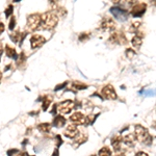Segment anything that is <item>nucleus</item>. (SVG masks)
<instances>
[{
	"instance_id": "6",
	"label": "nucleus",
	"mask_w": 156,
	"mask_h": 156,
	"mask_svg": "<svg viewBox=\"0 0 156 156\" xmlns=\"http://www.w3.org/2000/svg\"><path fill=\"white\" fill-rule=\"evenodd\" d=\"M102 94L107 98V99H111V100H116L118 98L117 94H116L115 90L112 88V86L108 84V86H105L102 90Z\"/></svg>"
},
{
	"instance_id": "24",
	"label": "nucleus",
	"mask_w": 156,
	"mask_h": 156,
	"mask_svg": "<svg viewBox=\"0 0 156 156\" xmlns=\"http://www.w3.org/2000/svg\"><path fill=\"white\" fill-rule=\"evenodd\" d=\"M135 156H149L147 153H145V152H141V151H139V152H137L136 153V155Z\"/></svg>"
},
{
	"instance_id": "22",
	"label": "nucleus",
	"mask_w": 156,
	"mask_h": 156,
	"mask_svg": "<svg viewBox=\"0 0 156 156\" xmlns=\"http://www.w3.org/2000/svg\"><path fill=\"white\" fill-rule=\"evenodd\" d=\"M74 88H75V90H83V88H86V86L79 82H74Z\"/></svg>"
},
{
	"instance_id": "11",
	"label": "nucleus",
	"mask_w": 156,
	"mask_h": 156,
	"mask_svg": "<svg viewBox=\"0 0 156 156\" xmlns=\"http://www.w3.org/2000/svg\"><path fill=\"white\" fill-rule=\"evenodd\" d=\"M101 27H102L104 30H112L115 29L116 24L115 21L111 19H104L101 23Z\"/></svg>"
},
{
	"instance_id": "15",
	"label": "nucleus",
	"mask_w": 156,
	"mask_h": 156,
	"mask_svg": "<svg viewBox=\"0 0 156 156\" xmlns=\"http://www.w3.org/2000/svg\"><path fill=\"white\" fill-rule=\"evenodd\" d=\"M111 155V151L108 147H103L102 149H100L99 151V156H110Z\"/></svg>"
},
{
	"instance_id": "26",
	"label": "nucleus",
	"mask_w": 156,
	"mask_h": 156,
	"mask_svg": "<svg viewBox=\"0 0 156 156\" xmlns=\"http://www.w3.org/2000/svg\"><path fill=\"white\" fill-rule=\"evenodd\" d=\"M152 127H153L154 129L156 130V121H154V122H153V124H152Z\"/></svg>"
},
{
	"instance_id": "18",
	"label": "nucleus",
	"mask_w": 156,
	"mask_h": 156,
	"mask_svg": "<svg viewBox=\"0 0 156 156\" xmlns=\"http://www.w3.org/2000/svg\"><path fill=\"white\" fill-rule=\"evenodd\" d=\"M141 22H139V21H136V22H134L131 24V27H130V31H133V32H136L137 29L139 28V26H141Z\"/></svg>"
},
{
	"instance_id": "23",
	"label": "nucleus",
	"mask_w": 156,
	"mask_h": 156,
	"mask_svg": "<svg viewBox=\"0 0 156 156\" xmlns=\"http://www.w3.org/2000/svg\"><path fill=\"white\" fill-rule=\"evenodd\" d=\"M14 154H18V150H16V149H13V150H10V152H8V156H12V155H14Z\"/></svg>"
},
{
	"instance_id": "3",
	"label": "nucleus",
	"mask_w": 156,
	"mask_h": 156,
	"mask_svg": "<svg viewBox=\"0 0 156 156\" xmlns=\"http://www.w3.org/2000/svg\"><path fill=\"white\" fill-rule=\"evenodd\" d=\"M73 107H74V102L71 100H68V101H63V102L59 103L58 110L63 115H67V114H70L71 110L73 109Z\"/></svg>"
},
{
	"instance_id": "9",
	"label": "nucleus",
	"mask_w": 156,
	"mask_h": 156,
	"mask_svg": "<svg viewBox=\"0 0 156 156\" xmlns=\"http://www.w3.org/2000/svg\"><path fill=\"white\" fill-rule=\"evenodd\" d=\"M40 24H41V17H40L39 15L29 16V18H28V26H29L31 29L37 28Z\"/></svg>"
},
{
	"instance_id": "5",
	"label": "nucleus",
	"mask_w": 156,
	"mask_h": 156,
	"mask_svg": "<svg viewBox=\"0 0 156 156\" xmlns=\"http://www.w3.org/2000/svg\"><path fill=\"white\" fill-rule=\"evenodd\" d=\"M147 5L145 3H137L136 5H134L132 8L131 15L133 17H141L145 12H146Z\"/></svg>"
},
{
	"instance_id": "13",
	"label": "nucleus",
	"mask_w": 156,
	"mask_h": 156,
	"mask_svg": "<svg viewBox=\"0 0 156 156\" xmlns=\"http://www.w3.org/2000/svg\"><path fill=\"white\" fill-rule=\"evenodd\" d=\"M123 141H125V144L128 146H133L134 141H135V135L133 133H128L123 137Z\"/></svg>"
},
{
	"instance_id": "29",
	"label": "nucleus",
	"mask_w": 156,
	"mask_h": 156,
	"mask_svg": "<svg viewBox=\"0 0 156 156\" xmlns=\"http://www.w3.org/2000/svg\"><path fill=\"white\" fill-rule=\"evenodd\" d=\"M0 77H1V73H0Z\"/></svg>"
},
{
	"instance_id": "16",
	"label": "nucleus",
	"mask_w": 156,
	"mask_h": 156,
	"mask_svg": "<svg viewBox=\"0 0 156 156\" xmlns=\"http://www.w3.org/2000/svg\"><path fill=\"white\" fill-rule=\"evenodd\" d=\"M131 42H132V45H133L134 47H137V48H139V47L141 45V42L143 41H141V37H139V36H134Z\"/></svg>"
},
{
	"instance_id": "7",
	"label": "nucleus",
	"mask_w": 156,
	"mask_h": 156,
	"mask_svg": "<svg viewBox=\"0 0 156 156\" xmlns=\"http://www.w3.org/2000/svg\"><path fill=\"white\" fill-rule=\"evenodd\" d=\"M63 133H65V136L69 137V139H75L79 132H78V129L76 126H74V125H69V126H67L66 130H65Z\"/></svg>"
},
{
	"instance_id": "17",
	"label": "nucleus",
	"mask_w": 156,
	"mask_h": 156,
	"mask_svg": "<svg viewBox=\"0 0 156 156\" xmlns=\"http://www.w3.org/2000/svg\"><path fill=\"white\" fill-rule=\"evenodd\" d=\"M51 128V125L48 124V123H44V124H40L39 125V129L42 132H48Z\"/></svg>"
},
{
	"instance_id": "12",
	"label": "nucleus",
	"mask_w": 156,
	"mask_h": 156,
	"mask_svg": "<svg viewBox=\"0 0 156 156\" xmlns=\"http://www.w3.org/2000/svg\"><path fill=\"white\" fill-rule=\"evenodd\" d=\"M122 136L121 135H116L111 139V145L116 151H119L121 149V144H122Z\"/></svg>"
},
{
	"instance_id": "25",
	"label": "nucleus",
	"mask_w": 156,
	"mask_h": 156,
	"mask_svg": "<svg viewBox=\"0 0 156 156\" xmlns=\"http://www.w3.org/2000/svg\"><path fill=\"white\" fill-rule=\"evenodd\" d=\"M3 30H4V26H3V24L1 23V24H0V32H2Z\"/></svg>"
},
{
	"instance_id": "1",
	"label": "nucleus",
	"mask_w": 156,
	"mask_h": 156,
	"mask_svg": "<svg viewBox=\"0 0 156 156\" xmlns=\"http://www.w3.org/2000/svg\"><path fill=\"white\" fill-rule=\"evenodd\" d=\"M134 135H135V139H137V141H143L146 145H151L152 137L149 135L148 130L144 126L136 125L135 126V133H134Z\"/></svg>"
},
{
	"instance_id": "28",
	"label": "nucleus",
	"mask_w": 156,
	"mask_h": 156,
	"mask_svg": "<svg viewBox=\"0 0 156 156\" xmlns=\"http://www.w3.org/2000/svg\"><path fill=\"white\" fill-rule=\"evenodd\" d=\"M1 52H2V46L0 44V55H1Z\"/></svg>"
},
{
	"instance_id": "30",
	"label": "nucleus",
	"mask_w": 156,
	"mask_h": 156,
	"mask_svg": "<svg viewBox=\"0 0 156 156\" xmlns=\"http://www.w3.org/2000/svg\"><path fill=\"white\" fill-rule=\"evenodd\" d=\"M93 156H94V155H93Z\"/></svg>"
},
{
	"instance_id": "8",
	"label": "nucleus",
	"mask_w": 156,
	"mask_h": 156,
	"mask_svg": "<svg viewBox=\"0 0 156 156\" xmlns=\"http://www.w3.org/2000/svg\"><path fill=\"white\" fill-rule=\"evenodd\" d=\"M86 118L81 114V112H75L73 115L71 116L70 120L71 122H73L75 125H81L86 123Z\"/></svg>"
},
{
	"instance_id": "2",
	"label": "nucleus",
	"mask_w": 156,
	"mask_h": 156,
	"mask_svg": "<svg viewBox=\"0 0 156 156\" xmlns=\"http://www.w3.org/2000/svg\"><path fill=\"white\" fill-rule=\"evenodd\" d=\"M41 23L45 28H53L57 23V17L53 14L46 13L41 17Z\"/></svg>"
},
{
	"instance_id": "27",
	"label": "nucleus",
	"mask_w": 156,
	"mask_h": 156,
	"mask_svg": "<svg viewBox=\"0 0 156 156\" xmlns=\"http://www.w3.org/2000/svg\"><path fill=\"white\" fill-rule=\"evenodd\" d=\"M52 156H59V155H58V152H57V151L55 150V152H54L53 155H52Z\"/></svg>"
},
{
	"instance_id": "19",
	"label": "nucleus",
	"mask_w": 156,
	"mask_h": 156,
	"mask_svg": "<svg viewBox=\"0 0 156 156\" xmlns=\"http://www.w3.org/2000/svg\"><path fill=\"white\" fill-rule=\"evenodd\" d=\"M141 94L145 96H155L156 90H147V91H141Z\"/></svg>"
},
{
	"instance_id": "21",
	"label": "nucleus",
	"mask_w": 156,
	"mask_h": 156,
	"mask_svg": "<svg viewBox=\"0 0 156 156\" xmlns=\"http://www.w3.org/2000/svg\"><path fill=\"white\" fill-rule=\"evenodd\" d=\"M135 55V52L132 50V49H127V51H126V56L128 57L129 59L133 58V56Z\"/></svg>"
},
{
	"instance_id": "10",
	"label": "nucleus",
	"mask_w": 156,
	"mask_h": 156,
	"mask_svg": "<svg viewBox=\"0 0 156 156\" xmlns=\"http://www.w3.org/2000/svg\"><path fill=\"white\" fill-rule=\"evenodd\" d=\"M30 42H31V47H32V48H38V47H40V46H42V45H43V43L45 42V39L42 37V36H39V34H34V36H32Z\"/></svg>"
},
{
	"instance_id": "20",
	"label": "nucleus",
	"mask_w": 156,
	"mask_h": 156,
	"mask_svg": "<svg viewBox=\"0 0 156 156\" xmlns=\"http://www.w3.org/2000/svg\"><path fill=\"white\" fill-rule=\"evenodd\" d=\"M6 54H8V56H10V57H14V56L16 55V51L14 48H10V47H6Z\"/></svg>"
},
{
	"instance_id": "4",
	"label": "nucleus",
	"mask_w": 156,
	"mask_h": 156,
	"mask_svg": "<svg viewBox=\"0 0 156 156\" xmlns=\"http://www.w3.org/2000/svg\"><path fill=\"white\" fill-rule=\"evenodd\" d=\"M110 12H111V14L115 16L117 19L121 20V21H125V20H127V17H128V13H127V10H123V8H111Z\"/></svg>"
},
{
	"instance_id": "14",
	"label": "nucleus",
	"mask_w": 156,
	"mask_h": 156,
	"mask_svg": "<svg viewBox=\"0 0 156 156\" xmlns=\"http://www.w3.org/2000/svg\"><path fill=\"white\" fill-rule=\"evenodd\" d=\"M66 124V119L61 116H57L56 118H54L53 120V125L55 127H63Z\"/></svg>"
}]
</instances>
